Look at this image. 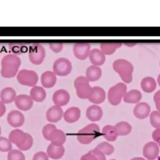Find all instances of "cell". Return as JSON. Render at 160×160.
<instances>
[{"instance_id":"cell-1","label":"cell","mask_w":160,"mask_h":160,"mask_svg":"<svg viewBox=\"0 0 160 160\" xmlns=\"http://www.w3.org/2000/svg\"><path fill=\"white\" fill-rule=\"evenodd\" d=\"M21 59L14 54H9L4 56L1 62V74L5 78L14 77L21 66Z\"/></svg>"},{"instance_id":"cell-2","label":"cell","mask_w":160,"mask_h":160,"mask_svg":"<svg viewBox=\"0 0 160 160\" xmlns=\"http://www.w3.org/2000/svg\"><path fill=\"white\" fill-rule=\"evenodd\" d=\"M112 68L125 83H130L132 81L134 68L130 62L124 59H118L114 61Z\"/></svg>"},{"instance_id":"cell-3","label":"cell","mask_w":160,"mask_h":160,"mask_svg":"<svg viewBox=\"0 0 160 160\" xmlns=\"http://www.w3.org/2000/svg\"><path fill=\"white\" fill-rule=\"evenodd\" d=\"M100 135V129L98 124L91 123L80 129L77 135L78 141L82 144H88Z\"/></svg>"},{"instance_id":"cell-4","label":"cell","mask_w":160,"mask_h":160,"mask_svg":"<svg viewBox=\"0 0 160 160\" xmlns=\"http://www.w3.org/2000/svg\"><path fill=\"white\" fill-rule=\"evenodd\" d=\"M127 92V86L123 82H118L111 87L108 92L109 102L113 106L119 104Z\"/></svg>"},{"instance_id":"cell-5","label":"cell","mask_w":160,"mask_h":160,"mask_svg":"<svg viewBox=\"0 0 160 160\" xmlns=\"http://www.w3.org/2000/svg\"><path fill=\"white\" fill-rule=\"evenodd\" d=\"M74 85L76 90V94L79 98L89 99L92 93V88L89 85V81L86 76H80L76 78Z\"/></svg>"},{"instance_id":"cell-6","label":"cell","mask_w":160,"mask_h":160,"mask_svg":"<svg viewBox=\"0 0 160 160\" xmlns=\"http://www.w3.org/2000/svg\"><path fill=\"white\" fill-rule=\"evenodd\" d=\"M17 80L22 85L32 88L38 81V76L34 71L22 69L18 73Z\"/></svg>"},{"instance_id":"cell-7","label":"cell","mask_w":160,"mask_h":160,"mask_svg":"<svg viewBox=\"0 0 160 160\" xmlns=\"http://www.w3.org/2000/svg\"><path fill=\"white\" fill-rule=\"evenodd\" d=\"M28 55L31 62L35 65L41 64L45 58V49L41 44L34 43L30 46Z\"/></svg>"},{"instance_id":"cell-8","label":"cell","mask_w":160,"mask_h":160,"mask_svg":"<svg viewBox=\"0 0 160 160\" xmlns=\"http://www.w3.org/2000/svg\"><path fill=\"white\" fill-rule=\"evenodd\" d=\"M52 69L56 75L66 76L71 72L72 64L67 58H60L54 62Z\"/></svg>"},{"instance_id":"cell-9","label":"cell","mask_w":160,"mask_h":160,"mask_svg":"<svg viewBox=\"0 0 160 160\" xmlns=\"http://www.w3.org/2000/svg\"><path fill=\"white\" fill-rule=\"evenodd\" d=\"M91 46L88 42H77L73 46V54L79 60H84L88 56Z\"/></svg>"},{"instance_id":"cell-10","label":"cell","mask_w":160,"mask_h":160,"mask_svg":"<svg viewBox=\"0 0 160 160\" xmlns=\"http://www.w3.org/2000/svg\"><path fill=\"white\" fill-rule=\"evenodd\" d=\"M14 104L19 110L26 111L32 107L33 100L29 95L19 94L16 96L14 100Z\"/></svg>"},{"instance_id":"cell-11","label":"cell","mask_w":160,"mask_h":160,"mask_svg":"<svg viewBox=\"0 0 160 160\" xmlns=\"http://www.w3.org/2000/svg\"><path fill=\"white\" fill-rule=\"evenodd\" d=\"M143 156L148 160H154L157 158L159 153V146L154 142H149L146 143L142 150Z\"/></svg>"},{"instance_id":"cell-12","label":"cell","mask_w":160,"mask_h":160,"mask_svg":"<svg viewBox=\"0 0 160 160\" xmlns=\"http://www.w3.org/2000/svg\"><path fill=\"white\" fill-rule=\"evenodd\" d=\"M7 121L12 127H21L24 122V114L18 110H12L8 113Z\"/></svg>"},{"instance_id":"cell-13","label":"cell","mask_w":160,"mask_h":160,"mask_svg":"<svg viewBox=\"0 0 160 160\" xmlns=\"http://www.w3.org/2000/svg\"><path fill=\"white\" fill-rule=\"evenodd\" d=\"M70 100L69 93L65 89L56 91L52 95V101L54 105L61 107L66 106Z\"/></svg>"},{"instance_id":"cell-14","label":"cell","mask_w":160,"mask_h":160,"mask_svg":"<svg viewBox=\"0 0 160 160\" xmlns=\"http://www.w3.org/2000/svg\"><path fill=\"white\" fill-rule=\"evenodd\" d=\"M64 115L62 108L58 106L50 107L46 112V117L48 121L51 122H57L61 119Z\"/></svg>"},{"instance_id":"cell-15","label":"cell","mask_w":160,"mask_h":160,"mask_svg":"<svg viewBox=\"0 0 160 160\" xmlns=\"http://www.w3.org/2000/svg\"><path fill=\"white\" fill-rule=\"evenodd\" d=\"M28 133L24 132L21 129H15L11 131L9 134V139L11 143L16 145L18 148L23 144L26 139Z\"/></svg>"},{"instance_id":"cell-16","label":"cell","mask_w":160,"mask_h":160,"mask_svg":"<svg viewBox=\"0 0 160 160\" xmlns=\"http://www.w3.org/2000/svg\"><path fill=\"white\" fill-rule=\"evenodd\" d=\"M151 108L147 102H142L138 103L133 109L134 116L140 119L146 118L150 113Z\"/></svg>"},{"instance_id":"cell-17","label":"cell","mask_w":160,"mask_h":160,"mask_svg":"<svg viewBox=\"0 0 160 160\" xmlns=\"http://www.w3.org/2000/svg\"><path fill=\"white\" fill-rule=\"evenodd\" d=\"M88 57L92 65L96 66L102 65L106 61L105 55L98 48H94L90 50Z\"/></svg>"},{"instance_id":"cell-18","label":"cell","mask_w":160,"mask_h":160,"mask_svg":"<svg viewBox=\"0 0 160 160\" xmlns=\"http://www.w3.org/2000/svg\"><path fill=\"white\" fill-rule=\"evenodd\" d=\"M105 99L106 92L104 89L99 86H94L88 100L94 104H99L104 102Z\"/></svg>"},{"instance_id":"cell-19","label":"cell","mask_w":160,"mask_h":160,"mask_svg":"<svg viewBox=\"0 0 160 160\" xmlns=\"http://www.w3.org/2000/svg\"><path fill=\"white\" fill-rule=\"evenodd\" d=\"M103 112L101 108L98 105H91L89 106L86 111V117L92 122L99 121L102 117Z\"/></svg>"},{"instance_id":"cell-20","label":"cell","mask_w":160,"mask_h":160,"mask_svg":"<svg viewBox=\"0 0 160 160\" xmlns=\"http://www.w3.org/2000/svg\"><path fill=\"white\" fill-rule=\"evenodd\" d=\"M57 81L56 75L53 71H47L44 72L41 76V82L44 88H52Z\"/></svg>"},{"instance_id":"cell-21","label":"cell","mask_w":160,"mask_h":160,"mask_svg":"<svg viewBox=\"0 0 160 160\" xmlns=\"http://www.w3.org/2000/svg\"><path fill=\"white\" fill-rule=\"evenodd\" d=\"M81 116V110L78 107H71L68 108L63 115L64 119L68 123H73L78 121Z\"/></svg>"},{"instance_id":"cell-22","label":"cell","mask_w":160,"mask_h":160,"mask_svg":"<svg viewBox=\"0 0 160 160\" xmlns=\"http://www.w3.org/2000/svg\"><path fill=\"white\" fill-rule=\"evenodd\" d=\"M66 137L65 133L62 130L58 129L53 130L49 136L51 144L56 146H62L66 141Z\"/></svg>"},{"instance_id":"cell-23","label":"cell","mask_w":160,"mask_h":160,"mask_svg":"<svg viewBox=\"0 0 160 160\" xmlns=\"http://www.w3.org/2000/svg\"><path fill=\"white\" fill-rule=\"evenodd\" d=\"M16 96L15 90L11 87H7L2 89L0 92L1 101L4 104H9L14 101Z\"/></svg>"},{"instance_id":"cell-24","label":"cell","mask_w":160,"mask_h":160,"mask_svg":"<svg viewBox=\"0 0 160 160\" xmlns=\"http://www.w3.org/2000/svg\"><path fill=\"white\" fill-rule=\"evenodd\" d=\"M102 75L101 69L99 66L91 65L86 71V78L89 81L94 82L99 80Z\"/></svg>"},{"instance_id":"cell-25","label":"cell","mask_w":160,"mask_h":160,"mask_svg":"<svg viewBox=\"0 0 160 160\" xmlns=\"http://www.w3.org/2000/svg\"><path fill=\"white\" fill-rule=\"evenodd\" d=\"M29 96L33 101L40 102L46 99V92L42 87L35 86L31 88Z\"/></svg>"},{"instance_id":"cell-26","label":"cell","mask_w":160,"mask_h":160,"mask_svg":"<svg viewBox=\"0 0 160 160\" xmlns=\"http://www.w3.org/2000/svg\"><path fill=\"white\" fill-rule=\"evenodd\" d=\"M64 148L63 146H56L50 144L47 148L48 156L53 159H58L61 158L64 154Z\"/></svg>"},{"instance_id":"cell-27","label":"cell","mask_w":160,"mask_h":160,"mask_svg":"<svg viewBox=\"0 0 160 160\" xmlns=\"http://www.w3.org/2000/svg\"><path fill=\"white\" fill-rule=\"evenodd\" d=\"M142 98L141 92L138 89H131L126 92L123 96V101L126 103H138Z\"/></svg>"},{"instance_id":"cell-28","label":"cell","mask_w":160,"mask_h":160,"mask_svg":"<svg viewBox=\"0 0 160 160\" xmlns=\"http://www.w3.org/2000/svg\"><path fill=\"white\" fill-rule=\"evenodd\" d=\"M141 86L143 91L147 93H150L153 92L156 88V82L153 78L148 76L142 79Z\"/></svg>"},{"instance_id":"cell-29","label":"cell","mask_w":160,"mask_h":160,"mask_svg":"<svg viewBox=\"0 0 160 160\" xmlns=\"http://www.w3.org/2000/svg\"><path fill=\"white\" fill-rule=\"evenodd\" d=\"M102 134L106 140L111 142L116 141L118 136L115 127L111 125L104 126L102 129Z\"/></svg>"},{"instance_id":"cell-30","label":"cell","mask_w":160,"mask_h":160,"mask_svg":"<svg viewBox=\"0 0 160 160\" xmlns=\"http://www.w3.org/2000/svg\"><path fill=\"white\" fill-rule=\"evenodd\" d=\"M121 46V42H102L101 43L100 48L101 51L104 55H111Z\"/></svg>"},{"instance_id":"cell-31","label":"cell","mask_w":160,"mask_h":160,"mask_svg":"<svg viewBox=\"0 0 160 160\" xmlns=\"http://www.w3.org/2000/svg\"><path fill=\"white\" fill-rule=\"evenodd\" d=\"M80 160H106V158L102 152L94 148L82 156Z\"/></svg>"},{"instance_id":"cell-32","label":"cell","mask_w":160,"mask_h":160,"mask_svg":"<svg viewBox=\"0 0 160 160\" xmlns=\"http://www.w3.org/2000/svg\"><path fill=\"white\" fill-rule=\"evenodd\" d=\"M115 129L118 136H126L131 132L132 127L127 122L121 121L115 125Z\"/></svg>"},{"instance_id":"cell-33","label":"cell","mask_w":160,"mask_h":160,"mask_svg":"<svg viewBox=\"0 0 160 160\" xmlns=\"http://www.w3.org/2000/svg\"><path fill=\"white\" fill-rule=\"evenodd\" d=\"M95 148L102 152L104 155L108 156L111 155L114 151V147L108 142L105 141L99 143Z\"/></svg>"},{"instance_id":"cell-34","label":"cell","mask_w":160,"mask_h":160,"mask_svg":"<svg viewBox=\"0 0 160 160\" xmlns=\"http://www.w3.org/2000/svg\"><path fill=\"white\" fill-rule=\"evenodd\" d=\"M150 123L152 127L158 129L160 128V112L153 111L150 114Z\"/></svg>"},{"instance_id":"cell-35","label":"cell","mask_w":160,"mask_h":160,"mask_svg":"<svg viewBox=\"0 0 160 160\" xmlns=\"http://www.w3.org/2000/svg\"><path fill=\"white\" fill-rule=\"evenodd\" d=\"M8 160H25V156L21 151L12 149L8 152Z\"/></svg>"},{"instance_id":"cell-36","label":"cell","mask_w":160,"mask_h":160,"mask_svg":"<svg viewBox=\"0 0 160 160\" xmlns=\"http://www.w3.org/2000/svg\"><path fill=\"white\" fill-rule=\"evenodd\" d=\"M12 150V143L9 139L0 137V151L8 152Z\"/></svg>"},{"instance_id":"cell-37","label":"cell","mask_w":160,"mask_h":160,"mask_svg":"<svg viewBox=\"0 0 160 160\" xmlns=\"http://www.w3.org/2000/svg\"><path fill=\"white\" fill-rule=\"evenodd\" d=\"M56 129V127L55 125L52 124H46L43 128H42V134L44 136V138L48 140V141H49V136L51 133V132Z\"/></svg>"},{"instance_id":"cell-38","label":"cell","mask_w":160,"mask_h":160,"mask_svg":"<svg viewBox=\"0 0 160 160\" xmlns=\"http://www.w3.org/2000/svg\"><path fill=\"white\" fill-rule=\"evenodd\" d=\"M32 144H33V139L32 136L28 133L26 141H24L22 145H21L18 148V149L21 151H27V150H29L32 147Z\"/></svg>"},{"instance_id":"cell-39","label":"cell","mask_w":160,"mask_h":160,"mask_svg":"<svg viewBox=\"0 0 160 160\" xmlns=\"http://www.w3.org/2000/svg\"><path fill=\"white\" fill-rule=\"evenodd\" d=\"M23 44H9L10 49L16 54H20L23 51Z\"/></svg>"},{"instance_id":"cell-40","label":"cell","mask_w":160,"mask_h":160,"mask_svg":"<svg viewBox=\"0 0 160 160\" xmlns=\"http://www.w3.org/2000/svg\"><path fill=\"white\" fill-rule=\"evenodd\" d=\"M50 49L54 52H59L63 48V44L62 42H52L49 44Z\"/></svg>"},{"instance_id":"cell-41","label":"cell","mask_w":160,"mask_h":160,"mask_svg":"<svg viewBox=\"0 0 160 160\" xmlns=\"http://www.w3.org/2000/svg\"><path fill=\"white\" fill-rule=\"evenodd\" d=\"M32 160H49V156L46 152L39 151L34 155Z\"/></svg>"},{"instance_id":"cell-42","label":"cell","mask_w":160,"mask_h":160,"mask_svg":"<svg viewBox=\"0 0 160 160\" xmlns=\"http://www.w3.org/2000/svg\"><path fill=\"white\" fill-rule=\"evenodd\" d=\"M154 101L156 104V109L160 112V90L158 91L154 95Z\"/></svg>"},{"instance_id":"cell-43","label":"cell","mask_w":160,"mask_h":160,"mask_svg":"<svg viewBox=\"0 0 160 160\" xmlns=\"http://www.w3.org/2000/svg\"><path fill=\"white\" fill-rule=\"evenodd\" d=\"M152 139L158 143V145L160 144V128L155 129L152 134Z\"/></svg>"},{"instance_id":"cell-44","label":"cell","mask_w":160,"mask_h":160,"mask_svg":"<svg viewBox=\"0 0 160 160\" xmlns=\"http://www.w3.org/2000/svg\"><path fill=\"white\" fill-rule=\"evenodd\" d=\"M6 108L4 104L0 101V117L2 116L4 114V113L6 112Z\"/></svg>"},{"instance_id":"cell-45","label":"cell","mask_w":160,"mask_h":160,"mask_svg":"<svg viewBox=\"0 0 160 160\" xmlns=\"http://www.w3.org/2000/svg\"><path fill=\"white\" fill-rule=\"evenodd\" d=\"M131 160H145V159L141 157H136V158H134L131 159Z\"/></svg>"},{"instance_id":"cell-46","label":"cell","mask_w":160,"mask_h":160,"mask_svg":"<svg viewBox=\"0 0 160 160\" xmlns=\"http://www.w3.org/2000/svg\"><path fill=\"white\" fill-rule=\"evenodd\" d=\"M157 81H158V84L159 85V86H160V74L158 75V79H157Z\"/></svg>"},{"instance_id":"cell-47","label":"cell","mask_w":160,"mask_h":160,"mask_svg":"<svg viewBox=\"0 0 160 160\" xmlns=\"http://www.w3.org/2000/svg\"><path fill=\"white\" fill-rule=\"evenodd\" d=\"M1 134V126H0V135Z\"/></svg>"},{"instance_id":"cell-48","label":"cell","mask_w":160,"mask_h":160,"mask_svg":"<svg viewBox=\"0 0 160 160\" xmlns=\"http://www.w3.org/2000/svg\"><path fill=\"white\" fill-rule=\"evenodd\" d=\"M111 160H116V159H111Z\"/></svg>"},{"instance_id":"cell-49","label":"cell","mask_w":160,"mask_h":160,"mask_svg":"<svg viewBox=\"0 0 160 160\" xmlns=\"http://www.w3.org/2000/svg\"><path fill=\"white\" fill-rule=\"evenodd\" d=\"M158 146H160V144H159V145H158Z\"/></svg>"}]
</instances>
